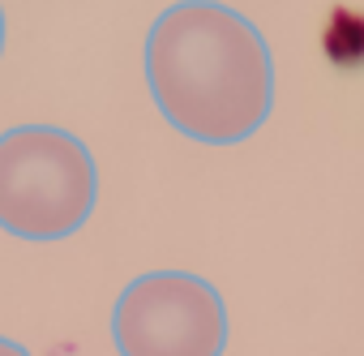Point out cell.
Returning <instances> with one entry per match:
<instances>
[{
    "label": "cell",
    "instance_id": "3957f363",
    "mask_svg": "<svg viewBox=\"0 0 364 356\" xmlns=\"http://www.w3.org/2000/svg\"><path fill=\"white\" fill-rule=\"evenodd\" d=\"M228 305L193 271H146L112 305V343L120 356H223Z\"/></svg>",
    "mask_w": 364,
    "mask_h": 356
},
{
    "label": "cell",
    "instance_id": "5b68a950",
    "mask_svg": "<svg viewBox=\"0 0 364 356\" xmlns=\"http://www.w3.org/2000/svg\"><path fill=\"white\" fill-rule=\"evenodd\" d=\"M0 56H5V9H0Z\"/></svg>",
    "mask_w": 364,
    "mask_h": 356
},
{
    "label": "cell",
    "instance_id": "277c9868",
    "mask_svg": "<svg viewBox=\"0 0 364 356\" xmlns=\"http://www.w3.org/2000/svg\"><path fill=\"white\" fill-rule=\"evenodd\" d=\"M0 356H31L18 339H9V335H0Z\"/></svg>",
    "mask_w": 364,
    "mask_h": 356
},
{
    "label": "cell",
    "instance_id": "6da1fadb",
    "mask_svg": "<svg viewBox=\"0 0 364 356\" xmlns=\"http://www.w3.org/2000/svg\"><path fill=\"white\" fill-rule=\"evenodd\" d=\"M159 116L202 146L249 142L274 112V56L262 31L219 0L163 9L141 48Z\"/></svg>",
    "mask_w": 364,
    "mask_h": 356
},
{
    "label": "cell",
    "instance_id": "7a4b0ae2",
    "mask_svg": "<svg viewBox=\"0 0 364 356\" xmlns=\"http://www.w3.org/2000/svg\"><path fill=\"white\" fill-rule=\"evenodd\" d=\"M99 202L90 146L56 125L0 133V232L18 241H65L82 232Z\"/></svg>",
    "mask_w": 364,
    "mask_h": 356
}]
</instances>
